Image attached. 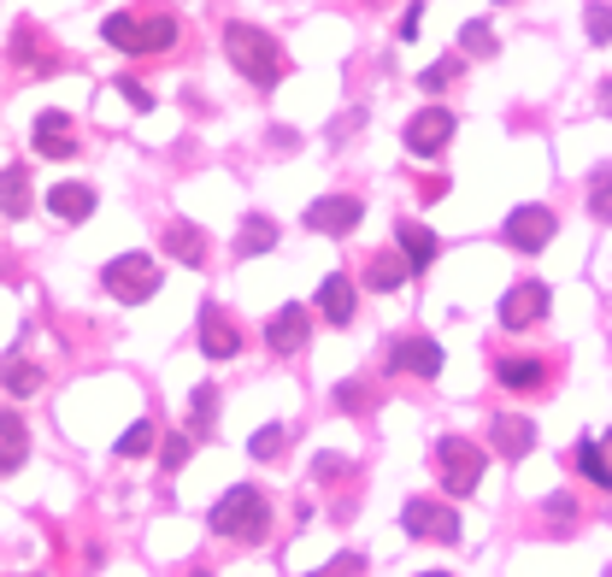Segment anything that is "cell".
I'll return each mask as SVG.
<instances>
[{
  "instance_id": "e575fe53",
  "label": "cell",
  "mask_w": 612,
  "mask_h": 577,
  "mask_svg": "<svg viewBox=\"0 0 612 577\" xmlns=\"http://www.w3.org/2000/svg\"><path fill=\"white\" fill-rule=\"evenodd\" d=\"M453 77H459V59H441V65H430L418 83H424V89H441V83H453Z\"/></svg>"
},
{
  "instance_id": "ac0fdd59",
  "label": "cell",
  "mask_w": 612,
  "mask_h": 577,
  "mask_svg": "<svg viewBox=\"0 0 612 577\" xmlns=\"http://www.w3.org/2000/svg\"><path fill=\"white\" fill-rule=\"evenodd\" d=\"M47 207H54L65 225H83V218L95 213V189H89V183H59V189L47 195Z\"/></svg>"
},
{
  "instance_id": "44dd1931",
  "label": "cell",
  "mask_w": 612,
  "mask_h": 577,
  "mask_svg": "<svg viewBox=\"0 0 612 577\" xmlns=\"http://www.w3.org/2000/svg\"><path fill=\"white\" fill-rule=\"evenodd\" d=\"M265 248H277V225L260 218V213H248V218H242V236H236V253L253 260V253H265Z\"/></svg>"
},
{
  "instance_id": "d4e9b609",
  "label": "cell",
  "mask_w": 612,
  "mask_h": 577,
  "mask_svg": "<svg viewBox=\"0 0 612 577\" xmlns=\"http://www.w3.org/2000/svg\"><path fill=\"white\" fill-rule=\"evenodd\" d=\"M495 378H501L506 389H536V383H542V360H501Z\"/></svg>"
},
{
  "instance_id": "7c38bea8",
  "label": "cell",
  "mask_w": 612,
  "mask_h": 577,
  "mask_svg": "<svg viewBox=\"0 0 612 577\" xmlns=\"http://www.w3.org/2000/svg\"><path fill=\"white\" fill-rule=\"evenodd\" d=\"M489 443H495V454H506V460H524L536 443V424L524 413H495V424H489Z\"/></svg>"
},
{
  "instance_id": "3957f363",
  "label": "cell",
  "mask_w": 612,
  "mask_h": 577,
  "mask_svg": "<svg viewBox=\"0 0 612 577\" xmlns=\"http://www.w3.org/2000/svg\"><path fill=\"white\" fill-rule=\"evenodd\" d=\"M271 524V507L260 489H225V501L212 507V531L218 536H236V542H260Z\"/></svg>"
},
{
  "instance_id": "6da1fadb",
  "label": "cell",
  "mask_w": 612,
  "mask_h": 577,
  "mask_svg": "<svg viewBox=\"0 0 612 577\" xmlns=\"http://www.w3.org/2000/svg\"><path fill=\"white\" fill-rule=\"evenodd\" d=\"M225 54H230L236 72H242L248 83H260V89H277L283 72H288L283 47L271 42L260 24H230V30H225Z\"/></svg>"
},
{
  "instance_id": "30bf717a",
  "label": "cell",
  "mask_w": 612,
  "mask_h": 577,
  "mask_svg": "<svg viewBox=\"0 0 612 577\" xmlns=\"http://www.w3.org/2000/svg\"><path fill=\"white\" fill-rule=\"evenodd\" d=\"M448 135H453V112L424 107L413 124H406V148H413V154H436V148H448Z\"/></svg>"
},
{
  "instance_id": "d6986e66",
  "label": "cell",
  "mask_w": 612,
  "mask_h": 577,
  "mask_svg": "<svg viewBox=\"0 0 612 577\" xmlns=\"http://www.w3.org/2000/svg\"><path fill=\"white\" fill-rule=\"evenodd\" d=\"M160 242H165V253H177L183 265H200V260H207V236H200L195 225H183V218H172V225H165Z\"/></svg>"
},
{
  "instance_id": "ba28073f",
  "label": "cell",
  "mask_w": 612,
  "mask_h": 577,
  "mask_svg": "<svg viewBox=\"0 0 612 577\" xmlns=\"http://www.w3.org/2000/svg\"><path fill=\"white\" fill-rule=\"evenodd\" d=\"M548 283H513L506 288V301H501V325L506 330H531L542 313H548Z\"/></svg>"
},
{
  "instance_id": "4dcf8cb0",
  "label": "cell",
  "mask_w": 612,
  "mask_h": 577,
  "mask_svg": "<svg viewBox=\"0 0 612 577\" xmlns=\"http://www.w3.org/2000/svg\"><path fill=\"white\" fill-rule=\"evenodd\" d=\"M195 454V436H165V448H160V460H165V471H177L183 460Z\"/></svg>"
},
{
  "instance_id": "8d00e7d4",
  "label": "cell",
  "mask_w": 612,
  "mask_h": 577,
  "mask_svg": "<svg viewBox=\"0 0 612 577\" xmlns=\"http://www.w3.org/2000/svg\"><path fill=\"white\" fill-rule=\"evenodd\" d=\"M360 571V554H342V559H330L325 571H313V577H353Z\"/></svg>"
},
{
  "instance_id": "8992f818",
  "label": "cell",
  "mask_w": 612,
  "mask_h": 577,
  "mask_svg": "<svg viewBox=\"0 0 612 577\" xmlns=\"http://www.w3.org/2000/svg\"><path fill=\"white\" fill-rule=\"evenodd\" d=\"M401 524H406V536H418V542H453L459 536V513L448 501H406Z\"/></svg>"
},
{
  "instance_id": "f35d334b",
  "label": "cell",
  "mask_w": 612,
  "mask_h": 577,
  "mask_svg": "<svg viewBox=\"0 0 612 577\" xmlns=\"http://www.w3.org/2000/svg\"><path fill=\"white\" fill-rule=\"evenodd\" d=\"M12 466H24V448H0V478H7Z\"/></svg>"
},
{
  "instance_id": "4fadbf2b",
  "label": "cell",
  "mask_w": 612,
  "mask_h": 577,
  "mask_svg": "<svg viewBox=\"0 0 612 577\" xmlns=\"http://www.w3.org/2000/svg\"><path fill=\"white\" fill-rule=\"evenodd\" d=\"M36 154H42V160H72V154H77L72 112H42V118H36Z\"/></svg>"
},
{
  "instance_id": "b9f144b4",
  "label": "cell",
  "mask_w": 612,
  "mask_h": 577,
  "mask_svg": "<svg viewBox=\"0 0 612 577\" xmlns=\"http://www.w3.org/2000/svg\"><path fill=\"white\" fill-rule=\"evenodd\" d=\"M601 454H612V431H606V443H601Z\"/></svg>"
},
{
  "instance_id": "60d3db41",
  "label": "cell",
  "mask_w": 612,
  "mask_h": 577,
  "mask_svg": "<svg viewBox=\"0 0 612 577\" xmlns=\"http://www.w3.org/2000/svg\"><path fill=\"white\" fill-rule=\"evenodd\" d=\"M601 112L612 118V83H601Z\"/></svg>"
},
{
  "instance_id": "8fae6325",
  "label": "cell",
  "mask_w": 612,
  "mask_h": 577,
  "mask_svg": "<svg viewBox=\"0 0 612 577\" xmlns=\"http://www.w3.org/2000/svg\"><path fill=\"white\" fill-rule=\"evenodd\" d=\"M389 371H413V378H436L441 371V348L430 336H406V342L389 348Z\"/></svg>"
},
{
  "instance_id": "ffe728a7",
  "label": "cell",
  "mask_w": 612,
  "mask_h": 577,
  "mask_svg": "<svg viewBox=\"0 0 612 577\" xmlns=\"http://www.w3.org/2000/svg\"><path fill=\"white\" fill-rule=\"evenodd\" d=\"M24 207H30V172L24 165H7V172H0V213L24 218Z\"/></svg>"
},
{
  "instance_id": "4316f807",
  "label": "cell",
  "mask_w": 612,
  "mask_h": 577,
  "mask_svg": "<svg viewBox=\"0 0 612 577\" xmlns=\"http://www.w3.org/2000/svg\"><path fill=\"white\" fill-rule=\"evenodd\" d=\"M248 454H253V460H277V454H283V424L253 431V436H248Z\"/></svg>"
},
{
  "instance_id": "2e32d148",
  "label": "cell",
  "mask_w": 612,
  "mask_h": 577,
  "mask_svg": "<svg viewBox=\"0 0 612 577\" xmlns=\"http://www.w3.org/2000/svg\"><path fill=\"white\" fill-rule=\"evenodd\" d=\"M265 348H277V353L306 348V307H300V301H288V307L271 313V325H265Z\"/></svg>"
},
{
  "instance_id": "5bb4252c",
  "label": "cell",
  "mask_w": 612,
  "mask_h": 577,
  "mask_svg": "<svg viewBox=\"0 0 612 577\" xmlns=\"http://www.w3.org/2000/svg\"><path fill=\"white\" fill-rule=\"evenodd\" d=\"M200 353H207V360H236V353H242V336H236V325L225 318V307L200 313Z\"/></svg>"
},
{
  "instance_id": "f1b7e54d",
  "label": "cell",
  "mask_w": 612,
  "mask_h": 577,
  "mask_svg": "<svg viewBox=\"0 0 612 577\" xmlns=\"http://www.w3.org/2000/svg\"><path fill=\"white\" fill-rule=\"evenodd\" d=\"M459 47H466V54H495V30H489L483 19H471L466 36H459Z\"/></svg>"
},
{
  "instance_id": "ee69618b",
  "label": "cell",
  "mask_w": 612,
  "mask_h": 577,
  "mask_svg": "<svg viewBox=\"0 0 612 577\" xmlns=\"http://www.w3.org/2000/svg\"><path fill=\"white\" fill-rule=\"evenodd\" d=\"M189 577H212V571H189Z\"/></svg>"
},
{
  "instance_id": "1f68e13d",
  "label": "cell",
  "mask_w": 612,
  "mask_h": 577,
  "mask_svg": "<svg viewBox=\"0 0 612 577\" xmlns=\"http://www.w3.org/2000/svg\"><path fill=\"white\" fill-rule=\"evenodd\" d=\"M0 436H7V448H24V443H30L24 413H12V406H7V413H0Z\"/></svg>"
},
{
  "instance_id": "7402d4cb",
  "label": "cell",
  "mask_w": 612,
  "mask_h": 577,
  "mask_svg": "<svg viewBox=\"0 0 612 577\" xmlns=\"http://www.w3.org/2000/svg\"><path fill=\"white\" fill-rule=\"evenodd\" d=\"M406 277H413V265H406L401 253H378V260L365 265V288H401Z\"/></svg>"
},
{
  "instance_id": "277c9868",
  "label": "cell",
  "mask_w": 612,
  "mask_h": 577,
  "mask_svg": "<svg viewBox=\"0 0 612 577\" xmlns=\"http://www.w3.org/2000/svg\"><path fill=\"white\" fill-rule=\"evenodd\" d=\"M436 471H441V483H448V496H471V489L483 483V448L466 443V436H441Z\"/></svg>"
},
{
  "instance_id": "83f0119b",
  "label": "cell",
  "mask_w": 612,
  "mask_h": 577,
  "mask_svg": "<svg viewBox=\"0 0 612 577\" xmlns=\"http://www.w3.org/2000/svg\"><path fill=\"white\" fill-rule=\"evenodd\" d=\"M147 448H153V424H130V431L118 436V454H124V460H142Z\"/></svg>"
},
{
  "instance_id": "74e56055",
  "label": "cell",
  "mask_w": 612,
  "mask_h": 577,
  "mask_svg": "<svg viewBox=\"0 0 612 577\" xmlns=\"http://www.w3.org/2000/svg\"><path fill=\"white\" fill-rule=\"evenodd\" d=\"M418 12H424V7H406V19H401V42H413V36H418Z\"/></svg>"
},
{
  "instance_id": "ab89813d",
  "label": "cell",
  "mask_w": 612,
  "mask_h": 577,
  "mask_svg": "<svg viewBox=\"0 0 612 577\" xmlns=\"http://www.w3.org/2000/svg\"><path fill=\"white\" fill-rule=\"evenodd\" d=\"M342 471H348V466L336 460V454H325V460H318V478H342Z\"/></svg>"
},
{
  "instance_id": "9a60e30c",
  "label": "cell",
  "mask_w": 612,
  "mask_h": 577,
  "mask_svg": "<svg viewBox=\"0 0 612 577\" xmlns=\"http://www.w3.org/2000/svg\"><path fill=\"white\" fill-rule=\"evenodd\" d=\"M395 248H401V260L413 265V271H424V265H436V253H441V242H436V230H424L418 218H401L395 225Z\"/></svg>"
},
{
  "instance_id": "7a4b0ae2",
  "label": "cell",
  "mask_w": 612,
  "mask_h": 577,
  "mask_svg": "<svg viewBox=\"0 0 612 577\" xmlns=\"http://www.w3.org/2000/svg\"><path fill=\"white\" fill-rule=\"evenodd\" d=\"M100 36L124 54H165L177 42V19L172 12H112V19H100Z\"/></svg>"
},
{
  "instance_id": "603a6c76",
  "label": "cell",
  "mask_w": 612,
  "mask_h": 577,
  "mask_svg": "<svg viewBox=\"0 0 612 577\" xmlns=\"http://www.w3.org/2000/svg\"><path fill=\"white\" fill-rule=\"evenodd\" d=\"M577 471H583L594 489H606V496H612V460L601 454V443H583V448H577Z\"/></svg>"
},
{
  "instance_id": "836d02e7",
  "label": "cell",
  "mask_w": 612,
  "mask_h": 577,
  "mask_svg": "<svg viewBox=\"0 0 612 577\" xmlns=\"http://www.w3.org/2000/svg\"><path fill=\"white\" fill-rule=\"evenodd\" d=\"M118 95H124L130 100V107H142V112H153V95L142 89V83H135V77H118Z\"/></svg>"
},
{
  "instance_id": "484cf974",
  "label": "cell",
  "mask_w": 612,
  "mask_h": 577,
  "mask_svg": "<svg viewBox=\"0 0 612 577\" xmlns=\"http://www.w3.org/2000/svg\"><path fill=\"white\" fill-rule=\"evenodd\" d=\"M218 424V389L207 383V389H195V413H189V436H207Z\"/></svg>"
},
{
  "instance_id": "f546056e",
  "label": "cell",
  "mask_w": 612,
  "mask_h": 577,
  "mask_svg": "<svg viewBox=\"0 0 612 577\" xmlns=\"http://www.w3.org/2000/svg\"><path fill=\"white\" fill-rule=\"evenodd\" d=\"M589 213L601 218V225H612V172L589 183Z\"/></svg>"
},
{
  "instance_id": "cb8c5ba5",
  "label": "cell",
  "mask_w": 612,
  "mask_h": 577,
  "mask_svg": "<svg viewBox=\"0 0 612 577\" xmlns=\"http://www.w3.org/2000/svg\"><path fill=\"white\" fill-rule=\"evenodd\" d=\"M0 383H7V395H30V389H42V366L7 360V366H0Z\"/></svg>"
},
{
  "instance_id": "5b68a950",
  "label": "cell",
  "mask_w": 612,
  "mask_h": 577,
  "mask_svg": "<svg viewBox=\"0 0 612 577\" xmlns=\"http://www.w3.org/2000/svg\"><path fill=\"white\" fill-rule=\"evenodd\" d=\"M100 283L112 288L118 301H153V288H160V260H153V253H118V260L100 271Z\"/></svg>"
},
{
  "instance_id": "e0dca14e",
  "label": "cell",
  "mask_w": 612,
  "mask_h": 577,
  "mask_svg": "<svg viewBox=\"0 0 612 577\" xmlns=\"http://www.w3.org/2000/svg\"><path fill=\"white\" fill-rule=\"evenodd\" d=\"M318 313H325L330 325H353V277L330 271V277L318 283Z\"/></svg>"
},
{
  "instance_id": "d6a6232c",
  "label": "cell",
  "mask_w": 612,
  "mask_h": 577,
  "mask_svg": "<svg viewBox=\"0 0 612 577\" xmlns=\"http://www.w3.org/2000/svg\"><path fill=\"white\" fill-rule=\"evenodd\" d=\"M583 24H589V36H594V42H612V7H589V12H583Z\"/></svg>"
},
{
  "instance_id": "52a82bcc",
  "label": "cell",
  "mask_w": 612,
  "mask_h": 577,
  "mask_svg": "<svg viewBox=\"0 0 612 577\" xmlns=\"http://www.w3.org/2000/svg\"><path fill=\"white\" fill-rule=\"evenodd\" d=\"M506 242H513L518 253H542V248H548L554 242V213L548 207H513V213H506Z\"/></svg>"
},
{
  "instance_id": "9c48e42d",
  "label": "cell",
  "mask_w": 612,
  "mask_h": 577,
  "mask_svg": "<svg viewBox=\"0 0 612 577\" xmlns=\"http://www.w3.org/2000/svg\"><path fill=\"white\" fill-rule=\"evenodd\" d=\"M365 218V207L353 195H325L318 207H306V230H318V236H348L353 225Z\"/></svg>"
},
{
  "instance_id": "d590c367",
  "label": "cell",
  "mask_w": 612,
  "mask_h": 577,
  "mask_svg": "<svg viewBox=\"0 0 612 577\" xmlns=\"http://www.w3.org/2000/svg\"><path fill=\"white\" fill-rule=\"evenodd\" d=\"M336 406H342V413H365V389L360 383H342V389H336Z\"/></svg>"
},
{
  "instance_id": "7bdbcfd3",
  "label": "cell",
  "mask_w": 612,
  "mask_h": 577,
  "mask_svg": "<svg viewBox=\"0 0 612 577\" xmlns=\"http://www.w3.org/2000/svg\"><path fill=\"white\" fill-rule=\"evenodd\" d=\"M424 577H448V571H424Z\"/></svg>"
}]
</instances>
